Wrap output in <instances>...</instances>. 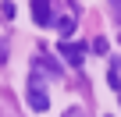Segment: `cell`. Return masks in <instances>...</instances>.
I'll return each mask as SVG.
<instances>
[{"mask_svg":"<svg viewBox=\"0 0 121 117\" xmlns=\"http://www.w3.org/2000/svg\"><path fill=\"white\" fill-rule=\"evenodd\" d=\"M29 106H32L36 113L50 110V96H46V89H43V78H39V71H36V68H32V75H29Z\"/></svg>","mask_w":121,"mask_h":117,"instance_id":"obj_1","label":"cell"},{"mask_svg":"<svg viewBox=\"0 0 121 117\" xmlns=\"http://www.w3.org/2000/svg\"><path fill=\"white\" fill-rule=\"evenodd\" d=\"M57 53L64 57L71 68H82V61H86V46L82 43H71V39H60L57 43Z\"/></svg>","mask_w":121,"mask_h":117,"instance_id":"obj_2","label":"cell"},{"mask_svg":"<svg viewBox=\"0 0 121 117\" xmlns=\"http://www.w3.org/2000/svg\"><path fill=\"white\" fill-rule=\"evenodd\" d=\"M32 18H36V25H53L50 0H32Z\"/></svg>","mask_w":121,"mask_h":117,"instance_id":"obj_3","label":"cell"},{"mask_svg":"<svg viewBox=\"0 0 121 117\" xmlns=\"http://www.w3.org/2000/svg\"><path fill=\"white\" fill-rule=\"evenodd\" d=\"M53 28H57V36H71L75 32V14H57L53 18Z\"/></svg>","mask_w":121,"mask_h":117,"instance_id":"obj_4","label":"cell"},{"mask_svg":"<svg viewBox=\"0 0 121 117\" xmlns=\"http://www.w3.org/2000/svg\"><path fill=\"white\" fill-rule=\"evenodd\" d=\"M0 14H4V18H7V21H11V18H14V4H11V0H4V4H0Z\"/></svg>","mask_w":121,"mask_h":117,"instance_id":"obj_5","label":"cell"},{"mask_svg":"<svg viewBox=\"0 0 121 117\" xmlns=\"http://www.w3.org/2000/svg\"><path fill=\"white\" fill-rule=\"evenodd\" d=\"M93 53H107V39H103V36H100V39L93 43Z\"/></svg>","mask_w":121,"mask_h":117,"instance_id":"obj_6","label":"cell"},{"mask_svg":"<svg viewBox=\"0 0 121 117\" xmlns=\"http://www.w3.org/2000/svg\"><path fill=\"white\" fill-rule=\"evenodd\" d=\"M0 64H7V43L0 39Z\"/></svg>","mask_w":121,"mask_h":117,"instance_id":"obj_7","label":"cell"},{"mask_svg":"<svg viewBox=\"0 0 121 117\" xmlns=\"http://www.w3.org/2000/svg\"><path fill=\"white\" fill-rule=\"evenodd\" d=\"M114 4H117V7H121V0H114Z\"/></svg>","mask_w":121,"mask_h":117,"instance_id":"obj_8","label":"cell"}]
</instances>
